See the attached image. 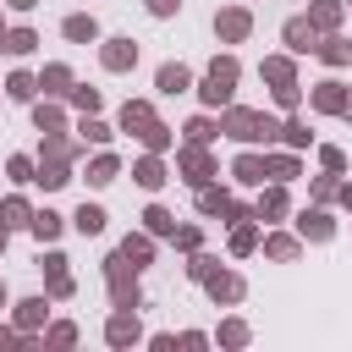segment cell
Returning a JSON list of instances; mask_svg holds the SVG:
<instances>
[{"mask_svg":"<svg viewBox=\"0 0 352 352\" xmlns=\"http://www.w3.org/2000/svg\"><path fill=\"white\" fill-rule=\"evenodd\" d=\"M220 138H236V143H248V148H253V143L270 148V143L280 138V121L264 116V110H248V104H226V110H220Z\"/></svg>","mask_w":352,"mask_h":352,"instance_id":"1","label":"cell"},{"mask_svg":"<svg viewBox=\"0 0 352 352\" xmlns=\"http://www.w3.org/2000/svg\"><path fill=\"white\" fill-rule=\"evenodd\" d=\"M236 77H242V60H236V55H214L209 72L198 77V99H204L209 110H226V104L236 99Z\"/></svg>","mask_w":352,"mask_h":352,"instance_id":"2","label":"cell"},{"mask_svg":"<svg viewBox=\"0 0 352 352\" xmlns=\"http://www.w3.org/2000/svg\"><path fill=\"white\" fill-rule=\"evenodd\" d=\"M104 286H110V308H143V286H138V264L116 248L104 258Z\"/></svg>","mask_w":352,"mask_h":352,"instance_id":"3","label":"cell"},{"mask_svg":"<svg viewBox=\"0 0 352 352\" xmlns=\"http://www.w3.org/2000/svg\"><path fill=\"white\" fill-rule=\"evenodd\" d=\"M176 176H182L187 187H204V182H214L220 170H214V154H209V143H182V148H176Z\"/></svg>","mask_w":352,"mask_h":352,"instance_id":"4","label":"cell"},{"mask_svg":"<svg viewBox=\"0 0 352 352\" xmlns=\"http://www.w3.org/2000/svg\"><path fill=\"white\" fill-rule=\"evenodd\" d=\"M38 270H44V292H50V302H66L72 292H77V280H72V270H66V253H38Z\"/></svg>","mask_w":352,"mask_h":352,"instance_id":"5","label":"cell"},{"mask_svg":"<svg viewBox=\"0 0 352 352\" xmlns=\"http://www.w3.org/2000/svg\"><path fill=\"white\" fill-rule=\"evenodd\" d=\"M248 33H253V11L248 6H220L214 11V38L220 44H242Z\"/></svg>","mask_w":352,"mask_h":352,"instance_id":"6","label":"cell"},{"mask_svg":"<svg viewBox=\"0 0 352 352\" xmlns=\"http://www.w3.org/2000/svg\"><path fill=\"white\" fill-rule=\"evenodd\" d=\"M286 214H292L286 182H270V187L258 192V204H253V220H258V226H275V220H286Z\"/></svg>","mask_w":352,"mask_h":352,"instance_id":"7","label":"cell"},{"mask_svg":"<svg viewBox=\"0 0 352 352\" xmlns=\"http://www.w3.org/2000/svg\"><path fill=\"white\" fill-rule=\"evenodd\" d=\"M104 341H110V346H138V341H143L138 308H116V314L104 319Z\"/></svg>","mask_w":352,"mask_h":352,"instance_id":"8","label":"cell"},{"mask_svg":"<svg viewBox=\"0 0 352 352\" xmlns=\"http://www.w3.org/2000/svg\"><path fill=\"white\" fill-rule=\"evenodd\" d=\"M280 44H286V55H314L319 33H314V22H308V16H286V28H280Z\"/></svg>","mask_w":352,"mask_h":352,"instance_id":"9","label":"cell"},{"mask_svg":"<svg viewBox=\"0 0 352 352\" xmlns=\"http://www.w3.org/2000/svg\"><path fill=\"white\" fill-rule=\"evenodd\" d=\"M99 66H104V72H132V66H138V44H132L126 33H121V38H104V44H99Z\"/></svg>","mask_w":352,"mask_h":352,"instance_id":"10","label":"cell"},{"mask_svg":"<svg viewBox=\"0 0 352 352\" xmlns=\"http://www.w3.org/2000/svg\"><path fill=\"white\" fill-rule=\"evenodd\" d=\"M297 236H302V242H330V236H336V220H330V209H324V204L302 209V214H297Z\"/></svg>","mask_w":352,"mask_h":352,"instance_id":"11","label":"cell"},{"mask_svg":"<svg viewBox=\"0 0 352 352\" xmlns=\"http://www.w3.org/2000/svg\"><path fill=\"white\" fill-rule=\"evenodd\" d=\"M308 104H314L319 116H341V104H346V82H341V77H324V82H314Z\"/></svg>","mask_w":352,"mask_h":352,"instance_id":"12","label":"cell"},{"mask_svg":"<svg viewBox=\"0 0 352 352\" xmlns=\"http://www.w3.org/2000/svg\"><path fill=\"white\" fill-rule=\"evenodd\" d=\"M154 121H160V116H154V104H148V99H126V104H121V116H116V126H121V132H132V138H143Z\"/></svg>","mask_w":352,"mask_h":352,"instance_id":"13","label":"cell"},{"mask_svg":"<svg viewBox=\"0 0 352 352\" xmlns=\"http://www.w3.org/2000/svg\"><path fill=\"white\" fill-rule=\"evenodd\" d=\"M204 292H209V302H242V297H248V280L231 275V270H214V275L204 280Z\"/></svg>","mask_w":352,"mask_h":352,"instance_id":"14","label":"cell"},{"mask_svg":"<svg viewBox=\"0 0 352 352\" xmlns=\"http://www.w3.org/2000/svg\"><path fill=\"white\" fill-rule=\"evenodd\" d=\"M33 182H38L44 192H60V187L72 182V160H50V154H38V165H33Z\"/></svg>","mask_w":352,"mask_h":352,"instance_id":"15","label":"cell"},{"mask_svg":"<svg viewBox=\"0 0 352 352\" xmlns=\"http://www.w3.org/2000/svg\"><path fill=\"white\" fill-rule=\"evenodd\" d=\"M44 319H50V292H44V297H22V302H16V330H22V336H38V330H44Z\"/></svg>","mask_w":352,"mask_h":352,"instance_id":"16","label":"cell"},{"mask_svg":"<svg viewBox=\"0 0 352 352\" xmlns=\"http://www.w3.org/2000/svg\"><path fill=\"white\" fill-rule=\"evenodd\" d=\"M154 88H160V94H170V99H176V94H187V88H192V66L165 60V66L154 72Z\"/></svg>","mask_w":352,"mask_h":352,"instance_id":"17","label":"cell"},{"mask_svg":"<svg viewBox=\"0 0 352 352\" xmlns=\"http://www.w3.org/2000/svg\"><path fill=\"white\" fill-rule=\"evenodd\" d=\"M132 182H138L143 192H160V187L170 182V170H165V160H160V154H143V160L132 165Z\"/></svg>","mask_w":352,"mask_h":352,"instance_id":"18","label":"cell"},{"mask_svg":"<svg viewBox=\"0 0 352 352\" xmlns=\"http://www.w3.org/2000/svg\"><path fill=\"white\" fill-rule=\"evenodd\" d=\"M258 77H264L270 88H297V66H292V55H264Z\"/></svg>","mask_w":352,"mask_h":352,"instance_id":"19","label":"cell"},{"mask_svg":"<svg viewBox=\"0 0 352 352\" xmlns=\"http://www.w3.org/2000/svg\"><path fill=\"white\" fill-rule=\"evenodd\" d=\"M341 16H346V0H314V6H308L314 33H336V28H341Z\"/></svg>","mask_w":352,"mask_h":352,"instance_id":"20","label":"cell"},{"mask_svg":"<svg viewBox=\"0 0 352 352\" xmlns=\"http://www.w3.org/2000/svg\"><path fill=\"white\" fill-rule=\"evenodd\" d=\"M231 176H236L242 187H264V154H253V148H242V154L231 160Z\"/></svg>","mask_w":352,"mask_h":352,"instance_id":"21","label":"cell"},{"mask_svg":"<svg viewBox=\"0 0 352 352\" xmlns=\"http://www.w3.org/2000/svg\"><path fill=\"white\" fill-rule=\"evenodd\" d=\"M302 253V236H292V231H270L264 236V258H275V264H292Z\"/></svg>","mask_w":352,"mask_h":352,"instance_id":"22","label":"cell"},{"mask_svg":"<svg viewBox=\"0 0 352 352\" xmlns=\"http://www.w3.org/2000/svg\"><path fill=\"white\" fill-rule=\"evenodd\" d=\"M60 33H66L72 44H99V22H94L88 11H72V16L60 22Z\"/></svg>","mask_w":352,"mask_h":352,"instance_id":"23","label":"cell"},{"mask_svg":"<svg viewBox=\"0 0 352 352\" xmlns=\"http://www.w3.org/2000/svg\"><path fill=\"white\" fill-rule=\"evenodd\" d=\"M38 88H44L50 99H66V88H72V66H66V60H50V66L38 72Z\"/></svg>","mask_w":352,"mask_h":352,"instance_id":"24","label":"cell"},{"mask_svg":"<svg viewBox=\"0 0 352 352\" xmlns=\"http://www.w3.org/2000/svg\"><path fill=\"white\" fill-rule=\"evenodd\" d=\"M226 248H231V258H248V253L258 248V220H253V214H248V220H236V226H231V242H226Z\"/></svg>","mask_w":352,"mask_h":352,"instance_id":"25","label":"cell"},{"mask_svg":"<svg viewBox=\"0 0 352 352\" xmlns=\"http://www.w3.org/2000/svg\"><path fill=\"white\" fill-rule=\"evenodd\" d=\"M121 253H126L138 270H148V264H154V236H148V231H126V236H121Z\"/></svg>","mask_w":352,"mask_h":352,"instance_id":"26","label":"cell"},{"mask_svg":"<svg viewBox=\"0 0 352 352\" xmlns=\"http://www.w3.org/2000/svg\"><path fill=\"white\" fill-rule=\"evenodd\" d=\"M116 176H121V160H116V154H110V148H104V154H94V160H88V187H110V182H116Z\"/></svg>","mask_w":352,"mask_h":352,"instance_id":"27","label":"cell"},{"mask_svg":"<svg viewBox=\"0 0 352 352\" xmlns=\"http://www.w3.org/2000/svg\"><path fill=\"white\" fill-rule=\"evenodd\" d=\"M143 231H148L154 242H160V236L170 242V231H176V214H170L165 204H148V209H143Z\"/></svg>","mask_w":352,"mask_h":352,"instance_id":"28","label":"cell"},{"mask_svg":"<svg viewBox=\"0 0 352 352\" xmlns=\"http://www.w3.org/2000/svg\"><path fill=\"white\" fill-rule=\"evenodd\" d=\"M314 55H319L324 66H346V60H352V50H346V38H336V33H319V44H314Z\"/></svg>","mask_w":352,"mask_h":352,"instance_id":"29","label":"cell"},{"mask_svg":"<svg viewBox=\"0 0 352 352\" xmlns=\"http://www.w3.org/2000/svg\"><path fill=\"white\" fill-rule=\"evenodd\" d=\"M66 104H72V110H82V116H99L104 94H99V88H88V82H72V88H66Z\"/></svg>","mask_w":352,"mask_h":352,"instance_id":"30","label":"cell"},{"mask_svg":"<svg viewBox=\"0 0 352 352\" xmlns=\"http://www.w3.org/2000/svg\"><path fill=\"white\" fill-rule=\"evenodd\" d=\"M264 176H270V182H292V176H297V148L264 154Z\"/></svg>","mask_w":352,"mask_h":352,"instance_id":"31","label":"cell"},{"mask_svg":"<svg viewBox=\"0 0 352 352\" xmlns=\"http://www.w3.org/2000/svg\"><path fill=\"white\" fill-rule=\"evenodd\" d=\"M28 231H33L38 242H55V236L66 231V220H60L55 209H33V220H28Z\"/></svg>","mask_w":352,"mask_h":352,"instance_id":"32","label":"cell"},{"mask_svg":"<svg viewBox=\"0 0 352 352\" xmlns=\"http://www.w3.org/2000/svg\"><path fill=\"white\" fill-rule=\"evenodd\" d=\"M0 50H6V55H33V50H38V33H33V28H6V33H0Z\"/></svg>","mask_w":352,"mask_h":352,"instance_id":"33","label":"cell"},{"mask_svg":"<svg viewBox=\"0 0 352 352\" xmlns=\"http://www.w3.org/2000/svg\"><path fill=\"white\" fill-rule=\"evenodd\" d=\"M33 94H38V77H33V72H11V77H6V99L33 104Z\"/></svg>","mask_w":352,"mask_h":352,"instance_id":"34","label":"cell"},{"mask_svg":"<svg viewBox=\"0 0 352 352\" xmlns=\"http://www.w3.org/2000/svg\"><path fill=\"white\" fill-rule=\"evenodd\" d=\"M33 126H38V132H66V110H60L55 99L33 104Z\"/></svg>","mask_w":352,"mask_h":352,"instance_id":"35","label":"cell"},{"mask_svg":"<svg viewBox=\"0 0 352 352\" xmlns=\"http://www.w3.org/2000/svg\"><path fill=\"white\" fill-rule=\"evenodd\" d=\"M214 138H220V121L214 116H192L182 126V143H214Z\"/></svg>","mask_w":352,"mask_h":352,"instance_id":"36","label":"cell"},{"mask_svg":"<svg viewBox=\"0 0 352 352\" xmlns=\"http://www.w3.org/2000/svg\"><path fill=\"white\" fill-rule=\"evenodd\" d=\"M280 143H286V148H308V143H314V132H308V121H302L297 110L280 121Z\"/></svg>","mask_w":352,"mask_h":352,"instance_id":"37","label":"cell"},{"mask_svg":"<svg viewBox=\"0 0 352 352\" xmlns=\"http://www.w3.org/2000/svg\"><path fill=\"white\" fill-rule=\"evenodd\" d=\"M104 220H110V214H104V209H99V204H82V209H77V214H72V226H77V231H82V236H99V231H104Z\"/></svg>","mask_w":352,"mask_h":352,"instance_id":"38","label":"cell"},{"mask_svg":"<svg viewBox=\"0 0 352 352\" xmlns=\"http://www.w3.org/2000/svg\"><path fill=\"white\" fill-rule=\"evenodd\" d=\"M28 220H33V209H28V198H22V192H11V198L0 204V226H11V231H16V226H28Z\"/></svg>","mask_w":352,"mask_h":352,"instance_id":"39","label":"cell"},{"mask_svg":"<svg viewBox=\"0 0 352 352\" xmlns=\"http://www.w3.org/2000/svg\"><path fill=\"white\" fill-rule=\"evenodd\" d=\"M214 270H220V258H214V253H204V248H192V258H187V280H198V286H204Z\"/></svg>","mask_w":352,"mask_h":352,"instance_id":"40","label":"cell"},{"mask_svg":"<svg viewBox=\"0 0 352 352\" xmlns=\"http://www.w3.org/2000/svg\"><path fill=\"white\" fill-rule=\"evenodd\" d=\"M77 132H82V143H99V148L116 138V126H110V121H99V116H82V126H77Z\"/></svg>","mask_w":352,"mask_h":352,"instance_id":"41","label":"cell"},{"mask_svg":"<svg viewBox=\"0 0 352 352\" xmlns=\"http://www.w3.org/2000/svg\"><path fill=\"white\" fill-rule=\"evenodd\" d=\"M138 143H143V148H148V154H165V148H170V143H176V132H170V126H165V121H154V126H148V132H143V138H138Z\"/></svg>","mask_w":352,"mask_h":352,"instance_id":"42","label":"cell"},{"mask_svg":"<svg viewBox=\"0 0 352 352\" xmlns=\"http://www.w3.org/2000/svg\"><path fill=\"white\" fill-rule=\"evenodd\" d=\"M214 341H220V346H248V341H253V330H248L242 319H226V324L214 330Z\"/></svg>","mask_w":352,"mask_h":352,"instance_id":"43","label":"cell"},{"mask_svg":"<svg viewBox=\"0 0 352 352\" xmlns=\"http://www.w3.org/2000/svg\"><path fill=\"white\" fill-rule=\"evenodd\" d=\"M44 346H77V324H72V319L50 324V330H44Z\"/></svg>","mask_w":352,"mask_h":352,"instance_id":"44","label":"cell"},{"mask_svg":"<svg viewBox=\"0 0 352 352\" xmlns=\"http://www.w3.org/2000/svg\"><path fill=\"white\" fill-rule=\"evenodd\" d=\"M336 187H341V176H336V170H324V176H314V187H308V192H314V204H330V198H336Z\"/></svg>","mask_w":352,"mask_h":352,"instance_id":"45","label":"cell"},{"mask_svg":"<svg viewBox=\"0 0 352 352\" xmlns=\"http://www.w3.org/2000/svg\"><path fill=\"white\" fill-rule=\"evenodd\" d=\"M33 165H38V160H28V154H11V160H6V176H11V182H33Z\"/></svg>","mask_w":352,"mask_h":352,"instance_id":"46","label":"cell"},{"mask_svg":"<svg viewBox=\"0 0 352 352\" xmlns=\"http://www.w3.org/2000/svg\"><path fill=\"white\" fill-rule=\"evenodd\" d=\"M170 242H176L182 253H192V248H204V231H198V226H176V231H170Z\"/></svg>","mask_w":352,"mask_h":352,"instance_id":"47","label":"cell"},{"mask_svg":"<svg viewBox=\"0 0 352 352\" xmlns=\"http://www.w3.org/2000/svg\"><path fill=\"white\" fill-rule=\"evenodd\" d=\"M319 165L341 176V170H346V148H336V143H324V148H319Z\"/></svg>","mask_w":352,"mask_h":352,"instance_id":"48","label":"cell"},{"mask_svg":"<svg viewBox=\"0 0 352 352\" xmlns=\"http://www.w3.org/2000/svg\"><path fill=\"white\" fill-rule=\"evenodd\" d=\"M33 341H38V336H22V330H6V324H0V352H11V346H33Z\"/></svg>","mask_w":352,"mask_h":352,"instance_id":"49","label":"cell"},{"mask_svg":"<svg viewBox=\"0 0 352 352\" xmlns=\"http://www.w3.org/2000/svg\"><path fill=\"white\" fill-rule=\"evenodd\" d=\"M275 104H280V110H286V116H292V110H297V104H302V88H275Z\"/></svg>","mask_w":352,"mask_h":352,"instance_id":"50","label":"cell"},{"mask_svg":"<svg viewBox=\"0 0 352 352\" xmlns=\"http://www.w3.org/2000/svg\"><path fill=\"white\" fill-rule=\"evenodd\" d=\"M148 6V16H176L182 11V0H143Z\"/></svg>","mask_w":352,"mask_h":352,"instance_id":"51","label":"cell"},{"mask_svg":"<svg viewBox=\"0 0 352 352\" xmlns=\"http://www.w3.org/2000/svg\"><path fill=\"white\" fill-rule=\"evenodd\" d=\"M148 346H154V352H170V346H176V336H170V330H154V336H148Z\"/></svg>","mask_w":352,"mask_h":352,"instance_id":"52","label":"cell"},{"mask_svg":"<svg viewBox=\"0 0 352 352\" xmlns=\"http://www.w3.org/2000/svg\"><path fill=\"white\" fill-rule=\"evenodd\" d=\"M176 341H182V346H209V336H204V330H182Z\"/></svg>","mask_w":352,"mask_h":352,"instance_id":"53","label":"cell"},{"mask_svg":"<svg viewBox=\"0 0 352 352\" xmlns=\"http://www.w3.org/2000/svg\"><path fill=\"white\" fill-rule=\"evenodd\" d=\"M336 198H341V209H352V182H341V187H336Z\"/></svg>","mask_w":352,"mask_h":352,"instance_id":"54","label":"cell"},{"mask_svg":"<svg viewBox=\"0 0 352 352\" xmlns=\"http://www.w3.org/2000/svg\"><path fill=\"white\" fill-rule=\"evenodd\" d=\"M6 6H11V11H33L38 0H6Z\"/></svg>","mask_w":352,"mask_h":352,"instance_id":"55","label":"cell"},{"mask_svg":"<svg viewBox=\"0 0 352 352\" xmlns=\"http://www.w3.org/2000/svg\"><path fill=\"white\" fill-rule=\"evenodd\" d=\"M341 121H352V88H346V104H341Z\"/></svg>","mask_w":352,"mask_h":352,"instance_id":"56","label":"cell"},{"mask_svg":"<svg viewBox=\"0 0 352 352\" xmlns=\"http://www.w3.org/2000/svg\"><path fill=\"white\" fill-rule=\"evenodd\" d=\"M6 242H11V226H0V253H6Z\"/></svg>","mask_w":352,"mask_h":352,"instance_id":"57","label":"cell"},{"mask_svg":"<svg viewBox=\"0 0 352 352\" xmlns=\"http://www.w3.org/2000/svg\"><path fill=\"white\" fill-rule=\"evenodd\" d=\"M0 308H6V280H0Z\"/></svg>","mask_w":352,"mask_h":352,"instance_id":"58","label":"cell"},{"mask_svg":"<svg viewBox=\"0 0 352 352\" xmlns=\"http://www.w3.org/2000/svg\"><path fill=\"white\" fill-rule=\"evenodd\" d=\"M0 33H6V22H0Z\"/></svg>","mask_w":352,"mask_h":352,"instance_id":"59","label":"cell"},{"mask_svg":"<svg viewBox=\"0 0 352 352\" xmlns=\"http://www.w3.org/2000/svg\"><path fill=\"white\" fill-rule=\"evenodd\" d=\"M346 50H352V44H346Z\"/></svg>","mask_w":352,"mask_h":352,"instance_id":"60","label":"cell"}]
</instances>
